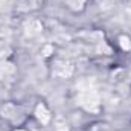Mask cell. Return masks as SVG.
Returning a JSON list of instances; mask_svg holds the SVG:
<instances>
[{"instance_id": "6da1fadb", "label": "cell", "mask_w": 131, "mask_h": 131, "mask_svg": "<svg viewBox=\"0 0 131 131\" xmlns=\"http://www.w3.org/2000/svg\"><path fill=\"white\" fill-rule=\"evenodd\" d=\"M79 104L85 110H89V111H96L99 107V98H98V95H96V92L92 90V89L82 90L79 93Z\"/></svg>"}, {"instance_id": "7a4b0ae2", "label": "cell", "mask_w": 131, "mask_h": 131, "mask_svg": "<svg viewBox=\"0 0 131 131\" xmlns=\"http://www.w3.org/2000/svg\"><path fill=\"white\" fill-rule=\"evenodd\" d=\"M14 72H15V69H14L12 64L3 63V64L0 66V79H9L14 75Z\"/></svg>"}, {"instance_id": "3957f363", "label": "cell", "mask_w": 131, "mask_h": 131, "mask_svg": "<svg viewBox=\"0 0 131 131\" xmlns=\"http://www.w3.org/2000/svg\"><path fill=\"white\" fill-rule=\"evenodd\" d=\"M35 113H37V117H38V121H40L41 124H47V122H49L50 114H49V111L46 110V107H44V105H38Z\"/></svg>"}, {"instance_id": "277c9868", "label": "cell", "mask_w": 131, "mask_h": 131, "mask_svg": "<svg viewBox=\"0 0 131 131\" xmlns=\"http://www.w3.org/2000/svg\"><path fill=\"white\" fill-rule=\"evenodd\" d=\"M26 31H28V34L29 35H35V34H38L40 31H41V25L38 23V21H35V20H31L28 25H26Z\"/></svg>"}]
</instances>
